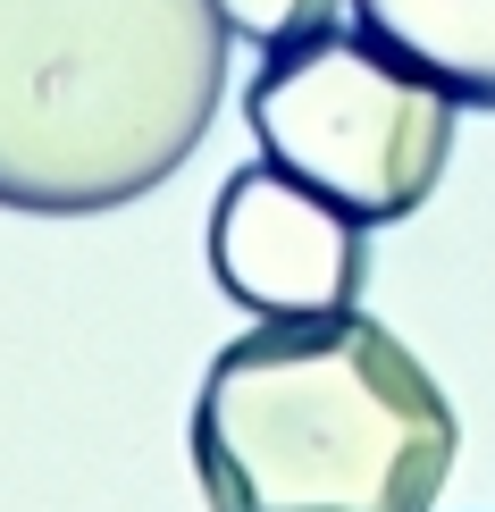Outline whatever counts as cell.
Instances as JSON below:
<instances>
[{
	"instance_id": "obj_1",
	"label": "cell",
	"mask_w": 495,
	"mask_h": 512,
	"mask_svg": "<svg viewBox=\"0 0 495 512\" xmlns=\"http://www.w3.org/2000/svg\"><path fill=\"white\" fill-rule=\"evenodd\" d=\"M462 420L370 311L261 319L210 353L193 479L210 512H437Z\"/></svg>"
},
{
	"instance_id": "obj_2",
	"label": "cell",
	"mask_w": 495,
	"mask_h": 512,
	"mask_svg": "<svg viewBox=\"0 0 495 512\" xmlns=\"http://www.w3.org/2000/svg\"><path fill=\"white\" fill-rule=\"evenodd\" d=\"M219 0H0V210L143 202L227 101Z\"/></svg>"
},
{
	"instance_id": "obj_3",
	"label": "cell",
	"mask_w": 495,
	"mask_h": 512,
	"mask_svg": "<svg viewBox=\"0 0 495 512\" xmlns=\"http://www.w3.org/2000/svg\"><path fill=\"white\" fill-rule=\"evenodd\" d=\"M454 110L462 101L370 26L294 34L244 84V126L261 160L294 168L361 227H395L437 194L454 160Z\"/></svg>"
},
{
	"instance_id": "obj_4",
	"label": "cell",
	"mask_w": 495,
	"mask_h": 512,
	"mask_svg": "<svg viewBox=\"0 0 495 512\" xmlns=\"http://www.w3.org/2000/svg\"><path fill=\"white\" fill-rule=\"evenodd\" d=\"M210 277L252 319L353 311L370 286V227L294 168L252 160L210 202Z\"/></svg>"
},
{
	"instance_id": "obj_5",
	"label": "cell",
	"mask_w": 495,
	"mask_h": 512,
	"mask_svg": "<svg viewBox=\"0 0 495 512\" xmlns=\"http://www.w3.org/2000/svg\"><path fill=\"white\" fill-rule=\"evenodd\" d=\"M353 9L462 110H495V0H353Z\"/></svg>"
},
{
	"instance_id": "obj_6",
	"label": "cell",
	"mask_w": 495,
	"mask_h": 512,
	"mask_svg": "<svg viewBox=\"0 0 495 512\" xmlns=\"http://www.w3.org/2000/svg\"><path fill=\"white\" fill-rule=\"evenodd\" d=\"M219 17L244 42H261V51H277V42H294V34H319V26H336L344 17V0H219Z\"/></svg>"
}]
</instances>
